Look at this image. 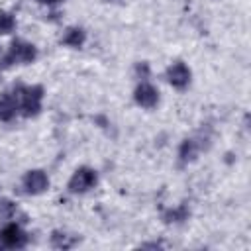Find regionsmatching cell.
I'll return each instance as SVG.
<instances>
[{
	"mask_svg": "<svg viewBox=\"0 0 251 251\" xmlns=\"http://www.w3.org/2000/svg\"><path fill=\"white\" fill-rule=\"evenodd\" d=\"M14 92L18 96L20 112L24 118H35L41 112V102H43V86L41 84H31V86L16 84Z\"/></svg>",
	"mask_w": 251,
	"mask_h": 251,
	"instance_id": "cell-1",
	"label": "cell"
},
{
	"mask_svg": "<svg viewBox=\"0 0 251 251\" xmlns=\"http://www.w3.org/2000/svg\"><path fill=\"white\" fill-rule=\"evenodd\" d=\"M37 59V49L33 43H27L24 39H14L10 43L8 53L2 59V67H12V65H29Z\"/></svg>",
	"mask_w": 251,
	"mask_h": 251,
	"instance_id": "cell-2",
	"label": "cell"
},
{
	"mask_svg": "<svg viewBox=\"0 0 251 251\" xmlns=\"http://www.w3.org/2000/svg\"><path fill=\"white\" fill-rule=\"evenodd\" d=\"M96 182H98V173H96L92 167H78V169L73 173V176L69 178L67 188H69V192H73V194H84V192H88L90 188H94Z\"/></svg>",
	"mask_w": 251,
	"mask_h": 251,
	"instance_id": "cell-3",
	"label": "cell"
},
{
	"mask_svg": "<svg viewBox=\"0 0 251 251\" xmlns=\"http://www.w3.org/2000/svg\"><path fill=\"white\" fill-rule=\"evenodd\" d=\"M29 241V235L22 229L20 224H8L0 229V247L2 249H24Z\"/></svg>",
	"mask_w": 251,
	"mask_h": 251,
	"instance_id": "cell-4",
	"label": "cell"
},
{
	"mask_svg": "<svg viewBox=\"0 0 251 251\" xmlns=\"http://www.w3.org/2000/svg\"><path fill=\"white\" fill-rule=\"evenodd\" d=\"M22 186L27 194H41L49 188V176L45 175V171L41 169H33V171H27L22 178Z\"/></svg>",
	"mask_w": 251,
	"mask_h": 251,
	"instance_id": "cell-5",
	"label": "cell"
},
{
	"mask_svg": "<svg viewBox=\"0 0 251 251\" xmlns=\"http://www.w3.org/2000/svg\"><path fill=\"white\" fill-rule=\"evenodd\" d=\"M133 100L141 108H147V110L149 108H155L157 102H159V90L153 84H149L147 80H141L135 86V90H133Z\"/></svg>",
	"mask_w": 251,
	"mask_h": 251,
	"instance_id": "cell-6",
	"label": "cell"
},
{
	"mask_svg": "<svg viewBox=\"0 0 251 251\" xmlns=\"http://www.w3.org/2000/svg\"><path fill=\"white\" fill-rule=\"evenodd\" d=\"M202 141H206V137L204 139L202 137H188V139H184L180 143V147H178V163L180 165L192 163L198 157V153L210 145V143H202Z\"/></svg>",
	"mask_w": 251,
	"mask_h": 251,
	"instance_id": "cell-7",
	"label": "cell"
},
{
	"mask_svg": "<svg viewBox=\"0 0 251 251\" xmlns=\"http://www.w3.org/2000/svg\"><path fill=\"white\" fill-rule=\"evenodd\" d=\"M190 78H192V73H190V69H188L182 61H176V63H173V65L167 69V80H169L175 88H178V90L186 88V86L190 84Z\"/></svg>",
	"mask_w": 251,
	"mask_h": 251,
	"instance_id": "cell-8",
	"label": "cell"
},
{
	"mask_svg": "<svg viewBox=\"0 0 251 251\" xmlns=\"http://www.w3.org/2000/svg\"><path fill=\"white\" fill-rule=\"evenodd\" d=\"M20 104L16 92H2L0 94V122H10L18 114Z\"/></svg>",
	"mask_w": 251,
	"mask_h": 251,
	"instance_id": "cell-9",
	"label": "cell"
},
{
	"mask_svg": "<svg viewBox=\"0 0 251 251\" xmlns=\"http://www.w3.org/2000/svg\"><path fill=\"white\" fill-rule=\"evenodd\" d=\"M86 41V31L82 27H69L65 29L63 37H61V43L67 45V47H73V49H80Z\"/></svg>",
	"mask_w": 251,
	"mask_h": 251,
	"instance_id": "cell-10",
	"label": "cell"
},
{
	"mask_svg": "<svg viewBox=\"0 0 251 251\" xmlns=\"http://www.w3.org/2000/svg\"><path fill=\"white\" fill-rule=\"evenodd\" d=\"M49 241H51V247H55V249H71V247H75L80 239H78V235H69V233L61 231V229H55V231L51 233Z\"/></svg>",
	"mask_w": 251,
	"mask_h": 251,
	"instance_id": "cell-11",
	"label": "cell"
},
{
	"mask_svg": "<svg viewBox=\"0 0 251 251\" xmlns=\"http://www.w3.org/2000/svg\"><path fill=\"white\" fill-rule=\"evenodd\" d=\"M188 216H190L188 206L186 204H178V206L169 208V210L163 212V222L165 224H180V222L188 220Z\"/></svg>",
	"mask_w": 251,
	"mask_h": 251,
	"instance_id": "cell-12",
	"label": "cell"
},
{
	"mask_svg": "<svg viewBox=\"0 0 251 251\" xmlns=\"http://www.w3.org/2000/svg\"><path fill=\"white\" fill-rule=\"evenodd\" d=\"M16 29V18L10 12H0V35H8Z\"/></svg>",
	"mask_w": 251,
	"mask_h": 251,
	"instance_id": "cell-13",
	"label": "cell"
},
{
	"mask_svg": "<svg viewBox=\"0 0 251 251\" xmlns=\"http://www.w3.org/2000/svg\"><path fill=\"white\" fill-rule=\"evenodd\" d=\"M18 212V206L8 200V198H0V220H12Z\"/></svg>",
	"mask_w": 251,
	"mask_h": 251,
	"instance_id": "cell-14",
	"label": "cell"
},
{
	"mask_svg": "<svg viewBox=\"0 0 251 251\" xmlns=\"http://www.w3.org/2000/svg\"><path fill=\"white\" fill-rule=\"evenodd\" d=\"M135 76L137 78H141V80H145L147 76H149V63H145V61H141V63H135Z\"/></svg>",
	"mask_w": 251,
	"mask_h": 251,
	"instance_id": "cell-15",
	"label": "cell"
},
{
	"mask_svg": "<svg viewBox=\"0 0 251 251\" xmlns=\"http://www.w3.org/2000/svg\"><path fill=\"white\" fill-rule=\"evenodd\" d=\"M94 122L96 124H100V127H108L110 124H108V120L104 118V116H94Z\"/></svg>",
	"mask_w": 251,
	"mask_h": 251,
	"instance_id": "cell-16",
	"label": "cell"
},
{
	"mask_svg": "<svg viewBox=\"0 0 251 251\" xmlns=\"http://www.w3.org/2000/svg\"><path fill=\"white\" fill-rule=\"evenodd\" d=\"M141 247H153L155 249V247H163V243L161 241H151V243H143Z\"/></svg>",
	"mask_w": 251,
	"mask_h": 251,
	"instance_id": "cell-17",
	"label": "cell"
},
{
	"mask_svg": "<svg viewBox=\"0 0 251 251\" xmlns=\"http://www.w3.org/2000/svg\"><path fill=\"white\" fill-rule=\"evenodd\" d=\"M39 4H47V6H53V4H59V2H63V0H37Z\"/></svg>",
	"mask_w": 251,
	"mask_h": 251,
	"instance_id": "cell-18",
	"label": "cell"
},
{
	"mask_svg": "<svg viewBox=\"0 0 251 251\" xmlns=\"http://www.w3.org/2000/svg\"><path fill=\"white\" fill-rule=\"evenodd\" d=\"M104 2H120V0H104Z\"/></svg>",
	"mask_w": 251,
	"mask_h": 251,
	"instance_id": "cell-19",
	"label": "cell"
}]
</instances>
